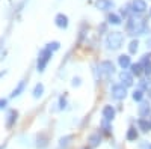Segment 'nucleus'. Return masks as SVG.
Listing matches in <instances>:
<instances>
[{"mask_svg":"<svg viewBox=\"0 0 151 149\" xmlns=\"http://www.w3.org/2000/svg\"><path fill=\"white\" fill-rule=\"evenodd\" d=\"M137 125H139V128H141L142 131H148V128H150V123H148L147 120H144V119L137 120Z\"/></svg>","mask_w":151,"mask_h":149,"instance_id":"aec40b11","label":"nucleus"},{"mask_svg":"<svg viewBox=\"0 0 151 149\" xmlns=\"http://www.w3.org/2000/svg\"><path fill=\"white\" fill-rule=\"evenodd\" d=\"M59 47H60V44L55 41V42H50V44H47V47H45V48H48L50 51H55V50H59Z\"/></svg>","mask_w":151,"mask_h":149,"instance_id":"5701e85b","label":"nucleus"},{"mask_svg":"<svg viewBox=\"0 0 151 149\" xmlns=\"http://www.w3.org/2000/svg\"><path fill=\"white\" fill-rule=\"evenodd\" d=\"M132 96H133L134 101H142V98H144V92H142V91H134Z\"/></svg>","mask_w":151,"mask_h":149,"instance_id":"412c9836","label":"nucleus"},{"mask_svg":"<svg viewBox=\"0 0 151 149\" xmlns=\"http://www.w3.org/2000/svg\"><path fill=\"white\" fill-rule=\"evenodd\" d=\"M119 80L122 81V86H125V88H129V86H132L133 84V78H132V76L129 72H121L119 74Z\"/></svg>","mask_w":151,"mask_h":149,"instance_id":"6e6552de","label":"nucleus"},{"mask_svg":"<svg viewBox=\"0 0 151 149\" xmlns=\"http://www.w3.org/2000/svg\"><path fill=\"white\" fill-rule=\"evenodd\" d=\"M136 139H137V131H136V128H129V131H127V140L133 142V140H136Z\"/></svg>","mask_w":151,"mask_h":149,"instance_id":"dca6fc26","label":"nucleus"},{"mask_svg":"<svg viewBox=\"0 0 151 149\" xmlns=\"http://www.w3.org/2000/svg\"><path fill=\"white\" fill-rule=\"evenodd\" d=\"M150 104H147V103H144V104H141L139 106V115L142 116V118H145V116H148V113H150Z\"/></svg>","mask_w":151,"mask_h":149,"instance_id":"9b49d317","label":"nucleus"},{"mask_svg":"<svg viewBox=\"0 0 151 149\" xmlns=\"http://www.w3.org/2000/svg\"><path fill=\"white\" fill-rule=\"evenodd\" d=\"M55 21H56V26L60 27V29H67L68 27V17L65 14H58Z\"/></svg>","mask_w":151,"mask_h":149,"instance_id":"0eeeda50","label":"nucleus"},{"mask_svg":"<svg viewBox=\"0 0 151 149\" xmlns=\"http://www.w3.org/2000/svg\"><path fill=\"white\" fill-rule=\"evenodd\" d=\"M113 71H115V69H113V63H112V62L104 60V62L100 63V74H101L103 78H107L109 76H112Z\"/></svg>","mask_w":151,"mask_h":149,"instance_id":"20e7f679","label":"nucleus"},{"mask_svg":"<svg viewBox=\"0 0 151 149\" xmlns=\"http://www.w3.org/2000/svg\"><path fill=\"white\" fill-rule=\"evenodd\" d=\"M103 118L106 120H112L113 118H115V108H113L112 106H106L103 108Z\"/></svg>","mask_w":151,"mask_h":149,"instance_id":"9d476101","label":"nucleus"},{"mask_svg":"<svg viewBox=\"0 0 151 149\" xmlns=\"http://www.w3.org/2000/svg\"><path fill=\"white\" fill-rule=\"evenodd\" d=\"M130 68H132V74H134V76H141V74L144 72V68H142L141 63H134Z\"/></svg>","mask_w":151,"mask_h":149,"instance_id":"ddd939ff","label":"nucleus"},{"mask_svg":"<svg viewBox=\"0 0 151 149\" xmlns=\"http://www.w3.org/2000/svg\"><path fill=\"white\" fill-rule=\"evenodd\" d=\"M125 95H127V88L122 84H116L112 88V96L115 99H124Z\"/></svg>","mask_w":151,"mask_h":149,"instance_id":"39448f33","label":"nucleus"},{"mask_svg":"<svg viewBox=\"0 0 151 149\" xmlns=\"http://www.w3.org/2000/svg\"><path fill=\"white\" fill-rule=\"evenodd\" d=\"M122 41H124V35L121 32H112L106 38V45L110 50H118L122 45Z\"/></svg>","mask_w":151,"mask_h":149,"instance_id":"f03ea898","label":"nucleus"},{"mask_svg":"<svg viewBox=\"0 0 151 149\" xmlns=\"http://www.w3.org/2000/svg\"><path fill=\"white\" fill-rule=\"evenodd\" d=\"M150 149H151V146H150Z\"/></svg>","mask_w":151,"mask_h":149,"instance_id":"7c9ffc66","label":"nucleus"},{"mask_svg":"<svg viewBox=\"0 0 151 149\" xmlns=\"http://www.w3.org/2000/svg\"><path fill=\"white\" fill-rule=\"evenodd\" d=\"M118 63H119V66H121L122 69H127L129 66H132L130 56H127V54H121V56L118 57Z\"/></svg>","mask_w":151,"mask_h":149,"instance_id":"1a4fd4ad","label":"nucleus"},{"mask_svg":"<svg viewBox=\"0 0 151 149\" xmlns=\"http://www.w3.org/2000/svg\"><path fill=\"white\" fill-rule=\"evenodd\" d=\"M147 27V24L142 18H130L127 23V30L132 35H141Z\"/></svg>","mask_w":151,"mask_h":149,"instance_id":"f257e3e1","label":"nucleus"},{"mask_svg":"<svg viewBox=\"0 0 151 149\" xmlns=\"http://www.w3.org/2000/svg\"><path fill=\"white\" fill-rule=\"evenodd\" d=\"M52 54H53V51H50L48 48H44L42 51L40 53V59H38V71H44V68L47 66Z\"/></svg>","mask_w":151,"mask_h":149,"instance_id":"7ed1b4c3","label":"nucleus"},{"mask_svg":"<svg viewBox=\"0 0 151 149\" xmlns=\"http://www.w3.org/2000/svg\"><path fill=\"white\" fill-rule=\"evenodd\" d=\"M150 96H151V89H150Z\"/></svg>","mask_w":151,"mask_h":149,"instance_id":"c85d7f7f","label":"nucleus"},{"mask_svg":"<svg viewBox=\"0 0 151 149\" xmlns=\"http://www.w3.org/2000/svg\"><path fill=\"white\" fill-rule=\"evenodd\" d=\"M64 107H65V99L60 98V108H64Z\"/></svg>","mask_w":151,"mask_h":149,"instance_id":"cd10ccee","label":"nucleus"},{"mask_svg":"<svg viewBox=\"0 0 151 149\" xmlns=\"http://www.w3.org/2000/svg\"><path fill=\"white\" fill-rule=\"evenodd\" d=\"M97 6H98L100 9H109V8L112 6V0H98Z\"/></svg>","mask_w":151,"mask_h":149,"instance_id":"2eb2a0df","label":"nucleus"},{"mask_svg":"<svg viewBox=\"0 0 151 149\" xmlns=\"http://www.w3.org/2000/svg\"><path fill=\"white\" fill-rule=\"evenodd\" d=\"M132 8H133L134 12H137V14H142V12L147 11V3H145V0H133Z\"/></svg>","mask_w":151,"mask_h":149,"instance_id":"423d86ee","label":"nucleus"},{"mask_svg":"<svg viewBox=\"0 0 151 149\" xmlns=\"http://www.w3.org/2000/svg\"><path fill=\"white\" fill-rule=\"evenodd\" d=\"M89 145L91 146H98L100 145V134H92L89 137Z\"/></svg>","mask_w":151,"mask_h":149,"instance_id":"a211bd4d","label":"nucleus"},{"mask_svg":"<svg viewBox=\"0 0 151 149\" xmlns=\"http://www.w3.org/2000/svg\"><path fill=\"white\" fill-rule=\"evenodd\" d=\"M144 72H147L148 76L151 74V60L148 62V63H145V68H144Z\"/></svg>","mask_w":151,"mask_h":149,"instance_id":"393cba45","label":"nucleus"},{"mask_svg":"<svg viewBox=\"0 0 151 149\" xmlns=\"http://www.w3.org/2000/svg\"><path fill=\"white\" fill-rule=\"evenodd\" d=\"M150 128H151V122H150Z\"/></svg>","mask_w":151,"mask_h":149,"instance_id":"c756f323","label":"nucleus"},{"mask_svg":"<svg viewBox=\"0 0 151 149\" xmlns=\"http://www.w3.org/2000/svg\"><path fill=\"white\" fill-rule=\"evenodd\" d=\"M137 45H139V42H137V41H132V42H130V45H129V51H130L132 54L137 51Z\"/></svg>","mask_w":151,"mask_h":149,"instance_id":"4be33fe9","label":"nucleus"},{"mask_svg":"<svg viewBox=\"0 0 151 149\" xmlns=\"http://www.w3.org/2000/svg\"><path fill=\"white\" fill-rule=\"evenodd\" d=\"M42 92H44V86L41 83H38L35 86V89H33V98H40L42 95Z\"/></svg>","mask_w":151,"mask_h":149,"instance_id":"4468645a","label":"nucleus"},{"mask_svg":"<svg viewBox=\"0 0 151 149\" xmlns=\"http://www.w3.org/2000/svg\"><path fill=\"white\" fill-rule=\"evenodd\" d=\"M107 20H109L110 24H121V18H119L116 14H110V15L107 17Z\"/></svg>","mask_w":151,"mask_h":149,"instance_id":"6ab92c4d","label":"nucleus"},{"mask_svg":"<svg viewBox=\"0 0 151 149\" xmlns=\"http://www.w3.org/2000/svg\"><path fill=\"white\" fill-rule=\"evenodd\" d=\"M6 104H8L6 99H0V108H5V107H6Z\"/></svg>","mask_w":151,"mask_h":149,"instance_id":"a878e982","label":"nucleus"},{"mask_svg":"<svg viewBox=\"0 0 151 149\" xmlns=\"http://www.w3.org/2000/svg\"><path fill=\"white\" fill-rule=\"evenodd\" d=\"M68 140H71V135H67V137H64V139H60V146H67L68 145Z\"/></svg>","mask_w":151,"mask_h":149,"instance_id":"b1692460","label":"nucleus"},{"mask_svg":"<svg viewBox=\"0 0 151 149\" xmlns=\"http://www.w3.org/2000/svg\"><path fill=\"white\" fill-rule=\"evenodd\" d=\"M8 118H9V119H8V122H6V127H8V128H11L12 125H14V122L17 120V111H15V110H12L11 113H9V116H8Z\"/></svg>","mask_w":151,"mask_h":149,"instance_id":"f8f14e48","label":"nucleus"},{"mask_svg":"<svg viewBox=\"0 0 151 149\" xmlns=\"http://www.w3.org/2000/svg\"><path fill=\"white\" fill-rule=\"evenodd\" d=\"M80 84V78H73V86H79Z\"/></svg>","mask_w":151,"mask_h":149,"instance_id":"bb28decb","label":"nucleus"},{"mask_svg":"<svg viewBox=\"0 0 151 149\" xmlns=\"http://www.w3.org/2000/svg\"><path fill=\"white\" fill-rule=\"evenodd\" d=\"M23 89H24V81H20V84H18L17 88L14 89V92L11 93V96H12V98H14V96H18V95L23 92Z\"/></svg>","mask_w":151,"mask_h":149,"instance_id":"f3484780","label":"nucleus"}]
</instances>
